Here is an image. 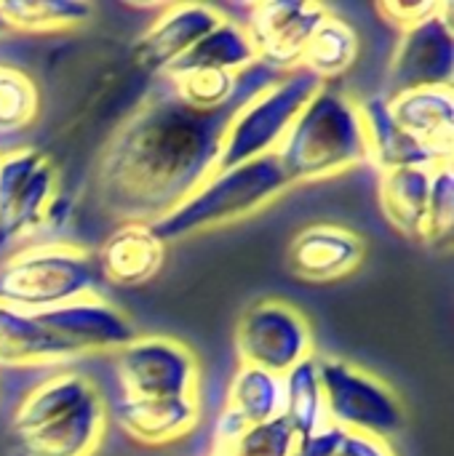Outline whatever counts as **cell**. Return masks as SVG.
Returning <instances> with one entry per match:
<instances>
[{"mask_svg":"<svg viewBox=\"0 0 454 456\" xmlns=\"http://www.w3.org/2000/svg\"><path fill=\"white\" fill-rule=\"evenodd\" d=\"M222 19L225 13L206 3H169L139 35L134 61L139 69L163 77Z\"/></svg>","mask_w":454,"mask_h":456,"instance_id":"4fadbf2b","label":"cell"},{"mask_svg":"<svg viewBox=\"0 0 454 456\" xmlns=\"http://www.w3.org/2000/svg\"><path fill=\"white\" fill-rule=\"evenodd\" d=\"M361 115L367 126V139H369V166L377 171H391V168H436L442 160L436 152L428 147L417 144L412 136H407L399 123L393 120L388 110L385 96H369L361 99Z\"/></svg>","mask_w":454,"mask_h":456,"instance_id":"ffe728a7","label":"cell"},{"mask_svg":"<svg viewBox=\"0 0 454 456\" xmlns=\"http://www.w3.org/2000/svg\"><path fill=\"white\" fill-rule=\"evenodd\" d=\"M345 436H348L345 430H340L334 425H324L313 436L297 438V444L292 449V456H337Z\"/></svg>","mask_w":454,"mask_h":456,"instance_id":"d6a6232c","label":"cell"},{"mask_svg":"<svg viewBox=\"0 0 454 456\" xmlns=\"http://www.w3.org/2000/svg\"><path fill=\"white\" fill-rule=\"evenodd\" d=\"M447 3L444 0H428V3H401V0H383L375 5V11L388 21L391 27H399L401 32L412 29L415 24L436 16Z\"/></svg>","mask_w":454,"mask_h":456,"instance_id":"1f68e13d","label":"cell"},{"mask_svg":"<svg viewBox=\"0 0 454 456\" xmlns=\"http://www.w3.org/2000/svg\"><path fill=\"white\" fill-rule=\"evenodd\" d=\"M281 419L292 428L297 438H308L324 425L326 419V403H324V387L318 377V361L316 355L294 366L284 377V411Z\"/></svg>","mask_w":454,"mask_h":456,"instance_id":"484cf974","label":"cell"},{"mask_svg":"<svg viewBox=\"0 0 454 456\" xmlns=\"http://www.w3.org/2000/svg\"><path fill=\"white\" fill-rule=\"evenodd\" d=\"M169 91L177 102L195 112L238 110V72L222 69H185L166 75Z\"/></svg>","mask_w":454,"mask_h":456,"instance_id":"83f0119b","label":"cell"},{"mask_svg":"<svg viewBox=\"0 0 454 456\" xmlns=\"http://www.w3.org/2000/svg\"><path fill=\"white\" fill-rule=\"evenodd\" d=\"M99 281L91 248L67 240L29 243L0 262V305L37 315L96 294Z\"/></svg>","mask_w":454,"mask_h":456,"instance_id":"277c9868","label":"cell"},{"mask_svg":"<svg viewBox=\"0 0 454 456\" xmlns=\"http://www.w3.org/2000/svg\"><path fill=\"white\" fill-rule=\"evenodd\" d=\"M337 456H396V452H393L391 441H380V438L348 433Z\"/></svg>","mask_w":454,"mask_h":456,"instance_id":"836d02e7","label":"cell"},{"mask_svg":"<svg viewBox=\"0 0 454 456\" xmlns=\"http://www.w3.org/2000/svg\"><path fill=\"white\" fill-rule=\"evenodd\" d=\"M385 99L393 120L407 136L442 160H452L454 88H415Z\"/></svg>","mask_w":454,"mask_h":456,"instance_id":"d6986e66","label":"cell"},{"mask_svg":"<svg viewBox=\"0 0 454 456\" xmlns=\"http://www.w3.org/2000/svg\"><path fill=\"white\" fill-rule=\"evenodd\" d=\"M367 243L359 232L340 224H310L286 248V267L310 283H332L361 267Z\"/></svg>","mask_w":454,"mask_h":456,"instance_id":"5bb4252c","label":"cell"},{"mask_svg":"<svg viewBox=\"0 0 454 456\" xmlns=\"http://www.w3.org/2000/svg\"><path fill=\"white\" fill-rule=\"evenodd\" d=\"M94 259L107 283L136 289L158 278L166 259V243L153 232L150 224L123 222L94 251Z\"/></svg>","mask_w":454,"mask_h":456,"instance_id":"2e32d148","label":"cell"},{"mask_svg":"<svg viewBox=\"0 0 454 456\" xmlns=\"http://www.w3.org/2000/svg\"><path fill=\"white\" fill-rule=\"evenodd\" d=\"M431 176H433V168L380 171V184H377L380 208L388 224L409 240H423Z\"/></svg>","mask_w":454,"mask_h":456,"instance_id":"603a6c76","label":"cell"},{"mask_svg":"<svg viewBox=\"0 0 454 456\" xmlns=\"http://www.w3.org/2000/svg\"><path fill=\"white\" fill-rule=\"evenodd\" d=\"M286 190H292L286 174L281 171L276 155H268L209 174L195 192H190L174 211L150 227L163 243L201 235L254 216L278 200Z\"/></svg>","mask_w":454,"mask_h":456,"instance_id":"3957f363","label":"cell"},{"mask_svg":"<svg viewBox=\"0 0 454 456\" xmlns=\"http://www.w3.org/2000/svg\"><path fill=\"white\" fill-rule=\"evenodd\" d=\"M297 436L284 419H273L268 425L252 428L238 438L214 444L209 456H292Z\"/></svg>","mask_w":454,"mask_h":456,"instance_id":"4dcf8cb0","label":"cell"},{"mask_svg":"<svg viewBox=\"0 0 454 456\" xmlns=\"http://www.w3.org/2000/svg\"><path fill=\"white\" fill-rule=\"evenodd\" d=\"M75 361L40 323L37 315L0 305V366L37 369Z\"/></svg>","mask_w":454,"mask_h":456,"instance_id":"7402d4cb","label":"cell"},{"mask_svg":"<svg viewBox=\"0 0 454 456\" xmlns=\"http://www.w3.org/2000/svg\"><path fill=\"white\" fill-rule=\"evenodd\" d=\"M8 35V27H5V21H3V16H0V37H5Z\"/></svg>","mask_w":454,"mask_h":456,"instance_id":"e575fe53","label":"cell"},{"mask_svg":"<svg viewBox=\"0 0 454 456\" xmlns=\"http://www.w3.org/2000/svg\"><path fill=\"white\" fill-rule=\"evenodd\" d=\"M284 411V377L241 363L230 379L225 406L217 417L214 444L238 438L241 433L281 419Z\"/></svg>","mask_w":454,"mask_h":456,"instance_id":"9a60e30c","label":"cell"},{"mask_svg":"<svg viewBox=\"0 0 454 456\" xmlns=\"http://www.w3.org/2000/svg\"><path fill=\"white\" fill-rule=\"evenodd\" d=\"M329 425L380 441H391L404 430V406L393 387L367 369L345 358H318Z\"/></svg>","mask_w":454,"mask_h":456,"instance_id":"8992f818","label":"cell"},{"mask_svg":"<svg viewBox=\"0 0 454 456\" xmlns=\"http://www.w3.org/2000/svg\"><path fill=\"white\" fill-rule=\"evenodd\" d=\"M112 358L123 398L201 395L198 355L174 337L139 334Z\"/></svg>","mask_w":454,"mask_h":456,"instance_id":"9c48e42d","label":"cell"},{"mask_svg":"<svg viewBox=\"0 0 454 456\" xmlns=\"http://www.w3.org/2000/svg\"><path fill=\"white\" fill-rule=\"evenodd\" d=\"M115 422L142 446H166L201 425V395L179 398H118Z\"/></svg>","mask_w":454,"mask_h":456,"instance_id":"e0dca14e","label":"cell"},{"mask_svg":"<svg viewBox=\"0 0 454 456\" xmlns=\"http://www.w3.org/2000/svg\"><path fill=\"white\" fill-rule=\"evenodd\" d=\"M356 56H359V32L353 29L351 21L329 11L326 19L316 27L300 67L316 75L321 83H329L343 72H348Z\"/></svg>","mask_w":454,"mask_h":456,"instance_id":"d4e9b609","label":"cell"},{"mask_svg":"<svg viewBox=\"0 0 454 456\" xmlns=\"http://www.w3.org/2000/svg\"><path fill=\"white\" fill-rule=\"evenodd\" d=\"M324 83L308 69L284 72L276 83L238 107L222 134L217 171L276 155L292 123Z\"/></svg>","mask_w":454,"mask_h":456,"instance_id":"5b68a950","label":"cell"},{"mask_svg":"<svg viewBox=\"0 0 454 456\" xmlns=\"http://www.w3.org/2000/svg\"><path fill=\"white\" fill-rule=\"evenodd\" d=\"M107 433V403L94 390L70 414L16 438L21 456H94Z\"/></svg>","mask_w":454,"mask_h":456,"instance_id":"ac0fdd59","label":"cell"},{"mask_svg":"<svg viewBox=\"0 0 454 456\" xmlns=\"http://www.w3.org/2000/svg\"><path fill=\"white\" fill-rule=\"evenodd\" d=\"M233 110L195 112L158 91L107 139L94 168L99 206L123 222L153 224L217 171L219 142Z\"/></svg>","mask_w":454,"mask_h":456,"instance_id":"6da1fadb","label":"cell"},{"mask_svg":"<svg viewBox=\"0 0 454 456\" xmlns=\"http://www.w3.org/2000/svg\"><path fill=\"white\" fill-rule=\"evenodd\" d=\"M257 64L254 45L241 21L225 16L209 35H203L166 75L185 72V69H222V72H241ZM163 75V77H166Z\"/></svg>","mask_w":454,"mask_h":456,"instance_id":"cb8c5ba5","label":"cell"},{"mask_svg":"<svg viewBox=\"0 0 454 456\" xmlns=\"http://www.w3.org/2000/svg\"><path fill=\"white\" fill-rule=\"evenodd\" d=\"M0 152H3V150H0Z\"/></svg>","mask_w":454,"mask_h":456,"instance_id":"d590c367","label":"cell"},{"mask_svg":"<svg viewBox=\"0 0 454 456\" xmlns=\"http://www.w3.org/2000/svg\"><path fill=\"white\" fill-rule=\"evenodd\" d=\"M241 363L286 377L294 366L316 355L313 329L305 313L284 299H257L235 326Z\"/></svg>","mask_w":454,"mask_h":456,"instance_id":"ba28073f","label":"cell"},{"mask_svg":"<svg viewBox=\"0 0 454 456\" xmlns=\"http://www.w3.org/2000/svg\"><path fill=\"white\" fill-rule=\"evenodd\" d=\"M385 80H388V96L415 88H452V3H447L436 16L401 32Z\"/></svg>","mask_w":454,"mask_h":456,"instance_id":"30bf717a","label":"cell"},{"mask_svg":"<svg viewBox=\"0 0 454 456\" xmlns=\"http://www.w3.org/2000/svg\"><path fill=\"white\" fill-rule=\"evenodd\" d=\"M96 387V382L80 371H56L45 379H40L35 387L24 393V398L16 403L11 417V436L21 438L27 433H35L37 428L51 425L54 419L70 414L75 406H80Z\"/></svg>","mask_w":454,"mask_h":456,"instance_id":"44dd1931","label":"cell"},{"mask_svg":"<svg viewBox=\"0 0 454 456\" xmlns=\"http://www.w3.org/2000/svg\"><path fill=\"white\" fill-rule=\"evenodd\" d=\"M326 13V5L310 0H268L249 5L246 21L241 24L254 45L257 61L276 72H289L302 64V53Z\"/></svg>","mask_w":454,"mask_h":456,"instance_id":"8fae6325","label":"cell"},{"mask_svg":"<svg viewBox=\"0 0 454 456\" xmlns=\"http://www.w3.org/2000/svg\"><path fill=\"white\" fill-rule=\"evenodd\" d=\"M40 112V94L35 80L0 61V134H19L35 123Z\"/></svg>","mask_w":454,"mask_h":456,"instance_id":"f1b7e54d","label":"cell"},{"mask_svg":"<svg viewBox=\"0 0 454 456\" xmlns=\"http://www.w3.org/2000/svg\"><path fill=\"white\" fill-rule=\"evenodd\" d=\"M454 232V171L452 163H442L431 176V195L423 227V243L431 248L450 246Z\"/></svg>","mask_w":454,"mask_h":456,"instance_id":"f546056e","label":"cell"},{"mask_svg":"<svg viewBox=\"0 0 454 456\" xmlns=\"http://www.w3.org/2000/svg\"><path fill=\"white\" fill-rule=\"evenodd\" d=\"M94 8L83 0H0V16L8 32H67L91 19Z\"/></svg>","mask_w":454,"mask_h":456,"instance_id":"4316f807","label":"cell"},{"mask_svg":"<svg viewBox=\"0 0 454 456\" xmlns=\"http://www.w3.org/2000/svg\"><path fill=\"white\" fill-rule=\"evenodd\" d=\"M276 160L292 187L369 166L361 99L324 83L292 123Z\"/></svg>","mask_w":454,"mask_h":456,"instance_id":"7a4b0ae2","label":"cell"},{"mask_svg":"<svg viewBox=\"0 0 454 456\" xmlns=\"http://www.w3.org/2000/svg\"><path fill=\"white\" fill-rule=\"evenodd\" d=\"M62 192L59 171L35 147L0 152V251L43 243L48 211Z\"/></svg>","mask_w":454,"mask_h":456,"instance_id":"52a82bcc","label":"cell"},{"mask_svg":"<svg viewBox=\"0 0 454 456\" xmlns=\"http://www.w3.org/2000/svg\"><path fill=\"white\" fill-rule=\"evenodd\" d=\"M48 334L78 361L99 353H118L139 337L136 323L102 294H88L37 313Z\"/></svg>","mask_w":454,"mask_h":456,"instance_id":"7c38bea8","label":"cell"}]
</instances>
